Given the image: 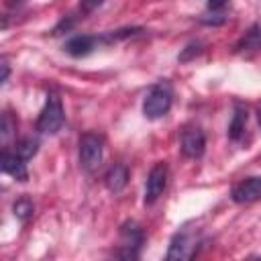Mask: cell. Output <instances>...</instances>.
I'll list each match as a JSON object with an SVG mask.
<instances>
[{
	"label": "cell",
	"instance_id": "cell-6",
	"mask_svg": "<svg viewBox=\"0 0 261 261\" xmlns=\"http://www.w3.org/2000/svg\"><path fill=\"white\" fill-rule=\"evenodd\" d=\"M167 165L163 161L155 163L149 173H147V181H145V204H155L157 198L163 194L165 186H167Z\"/></svg>",
	"mask_w": 261,
	"mask_h": 261
},
{
	"label": "cell",
	"instance_id": "cell-2",
	"mask_svg": "<svg viewBox=\"0 0 261 261\" xmlns=\"http://www.w3.org/2000/svg\"><path fill=\"white\" fill-rule=\"evenodd\" d=\"M63 120H65V112H63L61 98L55 92H49L45 106L37 118V130L43 135H55L63 126Z\"/></svg>",
	"mask_w": 261,
	"mask_h": 261
},
{
	"label": "cell",
	"instance_id": "cell-7",
	"mask_svg": "<svg viewBox=\"0 0 261 261\" xmlns=\"http://www.w3.org/2000/svg\"><path fill=\"white\" fill-rule=\"evenodd\" d=\"M196 251H198V239L188 230H179L171 237L165 257L169 261H173V259H192L196 255Z\"/></svg>",
	"mask_w": 261,
	"mask_h": 261
},
{
	"label": "cell",
	"instance_id": "cell-14",
	"mask_svg": "<svg viewBox=\"0 0 261 261\" xmlns=\"http://www.w3.org/2000/svg\"><path fill=\"white\" fill-rule=\"evenodd\" d=\"M12 212H14V216H16L20 222H29V220L33 218V214H35V204H33L31 198L22 196V198H18V200L12 204Z\"/></svg>",
	"mask_w": 261,
	"mask_h": 261
},
{
	"label": "cell",
	"instance_id": "cell-10",
	"mask_svg": "<svg viewBox=\"0 0 261 261\" xmlns=\"http://www.w3.org/2000/svg\"><path fill=\"white\" fill-rule=\"evenodd\" d=\"M2 169L4 173H8L10 177H14L16 181H27L29 179V169H27V161L16 155L14 151H2Z\"/></svg>",
	"mask_w": 261,
	"mask_h": 261
},
{
	"label": "cell",
	"instance_id": "cell-9",
	"mask_svg": "<svg viewBox=\"0 0 261 261\" xmlns=\"http://www.w3.org/2000/svg\"><path fill=\"white\" fill-rule=\"evenodd\" d=\"M232 202L237 204H251L261 200V177H247L239 181L230 192Z\"/></svg>",
	"mask_w": 261,
	"mask_h": 261
},
{
	"label": "cell",
	"instance_id": "cell-11",
	"mask_svg": "<svg viewBox=\"0 0 261 261\" xmlns=\"http://www.w3.org/2000/svg\"><path fill=\"white\" fill-rule=\"evenodd\" d=\"M126 184H128V167L124 163H112L104 173V186L112 194H118L124 190Z\"/></svg>",
	"mask_w": 261,
	"mask_h": 261
},
{
	"label": "cell",
	"instance_id": "cell-22",
	"mask_svg": "<svg viewBox=\"0 0 261 261\" xmlns=\"http://www.w3.org/2000/svg\"><path fill=\"white\" fill-rule=\"evenodd\" d=\"M24 0H6V4L10 6V8H16V6H20Z\"/></svg>",
	"mask_w": 261,
	"mask_h": 261
},
{
	"label": "cell",
	"instance_id": "cell-1",
	"mask_svg": "<svg viewBox=\"0 0 261 261\" xmlns=\"http://www.w3.org/2000/svg\"><path fill=\"white\" fill-rule=\"evenodd\" d=\"M173 102V88L167 80H159L157 84L151 86V90L147 92L145 100H143V114L149 120H157L161 116H165L171 108Z\"/></svg>",
	"mask_w": 261,
	"mask_h": 261
},
{
	"label": "cell",
	"instance_id": "cell-17",
	"mask_svg": "<svg viewBox=\"0 0 261 261\" xmlns=\"http://www.w3.org/2000/svg\"><path fill=\"white\" fill-rule=\"evenodd\" d=\"M75 27V18L71 16V14H67V16H63L55 27H53V31H51V35L53 37H57V35H63V33H69L71 29Z\"/></svg>",
	"mask_w": 261,
	"mask_h": 261
},
{
	"label": "cell",
	"instance_id": "cell-4",
	"mask_svg": "<svg viewBox=\"0 0 261 261\" xmlns=\"http://www.w3.org/2000/svg\"><path fill=\"white\" fill-rule=\"evenodd\" d=\"M145 243V230L139 222L126 220L120 226V249L116 251V257L124 259H137L141 245Z\"/></svg>",
	"mask_w": 261,
	"mask_h": 261
},
{
	"label": "cell",
	"instance_id": "cell-19",
	"mask_svg": "<svg viewBox=\"0 0 261 261\" xmlns=\"http://www.w3.org/2000/svg\"><path fill=\"white\" fill-rule=\"evenodd\" d=\"M104 0H80V12L82 14H90L94 12L98 6H102Z\"/></svg>",
	"mask_w": 261,
	"mask_h": 261
},
{
	"label": "cell",
	"instance_id": "cell-5",
	"mask_svg": "<svg viewBox=\"0 0 261 261\" xmlns=\"http://www.w3.org/2000/svg\"><path fill=\"white\" fill-rule=\"evenodd\" d=\"M179 149H181V155L188 157V159H198L204 155V149H206V137H204V130L196 124H188L181 128L179 133Z\"/></svg>",
	"mask_w": 261,
	"mask_h": 261
},
{
	"label": "cell",
	"instance_id": "cell-23",
	"mask_svg": "<svg viewBox=\"0 0 261 261\" xmlns=\"http://www.w3.org/2000/svg\"><path fill=\"white\" fill-rule=\"evenodd\" d=\"M257 118H259V124H261V104L257 106Z\"/></svg>",
	"mask_w": 261,
	"mask_h": 261
},
{
	"label": "cell",
	"instance_id": "cell-20",
	"mask_svg": "<svg viewBox=\"0 0 261 261\" xmlns=\"http://www.w3.org/2000/svg\"><path fill=\"white\" fill-rule=\"evenodd\" d=\"M228 0H208V10L210 12H222Z\"/></svg>",
	"mask_w": 261,
	"mask_h": 261
},
{
	"label": "cell",
	"instance_id": "cell-18",
	"mask_svg": "<svg viewBox=\"0 0 261 261\" xmlns=\"http://www.w3.org/2000/svg\"><path fill=\"white\" fill-rule=\"evenodd\" d=\"M14 128H16V122L12 120L10 112H4V114H2V133H0V135H2V141H4V143L8 141V137L12 135V130H14Z\"/></svg>",
	"mask_w": 261,
	"mask_h": 261
},
{
	"label": "cell",
	"instance_id": "cell-13",
	"mask_svg": "<svg viewBox=\"0 0 261 261\" xmlns=\"http://www.w3.org/2000/svg\"><path fill=\"white\" fill-rule=\"evenodd\" d=\"M261 49V24H253L237 43L234 51L237 53H255Z\"/></svg>",
	"mask_w": 261,
	"mask_h": 261
},
{
	"label": "cell",
	"instance_id": "cell-12",
	"mask_svg": "<svg viewBox=\"0 0 261 261\" xmlns=\"http://www.w3.org/2000/svg\"><path fill=\"white\" fill-rule=\"evenodd\" d=\"M247 118H249V112L243 104H234V112H232V118H230V124H228V139L230 141H241L245 137V128H247Z\"/></svg>",
	"mask_w": 261,
	"mask_h": 261
},
{
	"label": "cell",
	"instance_id": "cell-3",
	"mask_svg": "<svg viewBox=\"0 0 261 261\" xmlns=\"http://www.w3.org/2000/svg\"><path fill=\"white\" fill-rule=\"evenodd\" d=\"M77 151H80V165H82L86 171H94V169H98V165L102 163L104 141H102V137L96 135V133H84V135L80 137Z\"/></svg>",
	"mask_w": 261,
	"mask_h": 261
},
{
	"label": "cell",
	"instance_id": "cell-16",
	"mask_svg": "<svg viewBox=\"0 0 261 261\" xmlns=\"http://www.w3.org/2000/svg\"><path fill=\"white\" fill-rule=\"evenodd\" d=\"M202 47H204V45H202L200 41H192V43H188V45H186V49L179 53V57H177V59H179V61H190V59H194L196 55H200V53H202Z\"/></svg>",
	"mask_w": 261,
	"mask_h": 261
},
{
	"label": "cell",
	"instance_id": "cell-8",
	"mask_svg": "<svg viewBox=\"0 0 261 261\" xmlns=\"http://www.w3.org/2000/svg\"><path fill=\"white\" fill-rule=\"evenodd\" d=\"M100 45H104L102 35L100 37L98 35H75L63 43V51L71 57H86L94 53Z\"/></svg>",
	"mask_w": 261,
	"mask_h": 261
},
{
	"label": "cell",
	"instance_id": "cell-21",
	"mask_svg": "<svg viewBox=\"0 0 261 261\" xmlns=\"http://www.w3.org/2000/svg\"><path fill=\"white\" fill-rule=\"evenodd\" d=\"M2 77H0V82L2 84H6V80H8V73H10V67H8V61L6 59H2Z\"/></svg>",
	"mask_w": 261,
	"mask_h": 261
},
{
	"label": "cell",
	"instance_id": "cell-15",
	"mask_svg": "<svg viewBox=\"0 0 261 261\" xmlns=\"http://www.w3.org/2000/svg\"><path fill=\"white\" fill-rule=\"evenodd\" d=\"M37 151H39V141L33 139V137H24V139H20V141L14 145V153L20 155L24 161L33 159V157L37 155Z\"/></svg>",
	"mask_w": 261,
	"mask_h": 261
}]
</instances>
